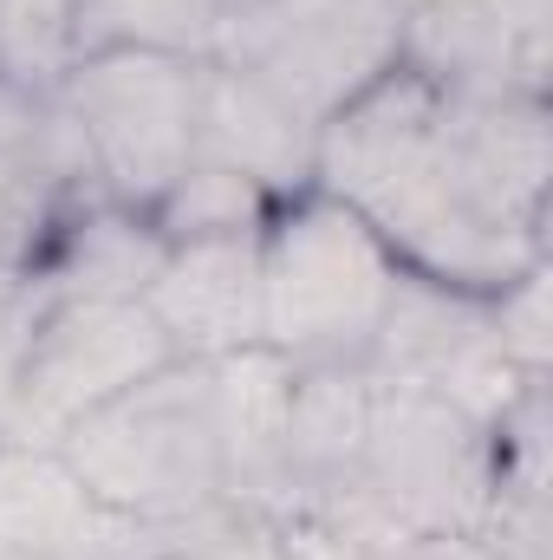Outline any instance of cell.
Instances as JSON below:
<instances>
[{
    "label": "cell",
    "instance_id": "obj_6",
    "mask_svg": "<svg viewBox=\"0 0 553 560\" xmlns=\"http://www.w3.org/2000/svg\"><path fill=\"white\" fill-rule=\"evenodd\" d=\"M169 359L176 346L143 300H59L39 313L26 339V359L0 418V443L52 450L85 411L111 405L118 392L163 372Z\"/></svg>",
    "mask_w": 553,
    "mask_h": 560
},
{
    "label": "cell",
    "instance_id": "obj_15",
    "mask_svg": "<svg viewBox=\"0 0 553 560\" xmlns=\"http://www.w3.org/2000/svg\"><path fill=\"white\" fill-rule=\"evenodd\" d=\"M79 52V0H0V72L13 85L52 98Z\"/></svg>",
    "mask_w": 553,
    "mask_h": 560
},
{
    "label": "cell",
    "instance_id": "obj_4",
    "mask_svg": "<svg viewBox=\"0 0 553 560\" xmlns=\"http://www.w3.org/2000/svg\"><path fill=\"white\" fill-rule=\"evenodd\" d=\"M215 66L248 72L326 131L358 92H372L404 52L398 0H222Z\"/></svg>",
    "mask_w": 553,
    "mask_h": 560
},
{
    "label": "cell",
    "instance_id": "obj_16",
    "mask_svg": "<svg viewBox=\"0 0 553 560\" xmlns=\"http://www.w3.org/2000/svg\"><path fill=\"white\" fill-rule=\"evenodd\" d=\"M255 209H261V189L255 183H242L235 170H215V163H196L189 156V170L163 196V229L176 242H196V235H248Z\"/></svg>",
    "mask_w": 553,
    "mask_h": 560
},
{
    "label": "cell",
    "instance_id": "obj_5",
    "mask_svg": "<svg viewBox=\"0 0 553 560\" xmlns=\"http://www.w3.org/2000/svg\"><path fill=\"white\" fill-rule=\"evenodd\" d=\"M196 72L183 52L105 46L79 52L59 79V105L92 150V170L111 176L118 196L163 202L196 150Z\"/></svg>",
    "mask_w": 553,
    "mask_h": 560
},
{
    "label": "cell",
    "instance_id": "obj_19",
    "mask_svg": "<svg viewBox=\"0 0 553 560\" xmlns=\"http://www.w3.org/2000/svg\"><path fill=\"white\" fill-rule=\"evenodd\" d=\"M398 7H404V13H411V7H436V0H398Z\"/></svg>",
    "mask_w": 553,
    "mask_h": 560
},
{
    "label": "cell",
    "instance_id": "obj_17",
    "mask_svg": "<svg viewBox=\"0 0 553 560\" xmlns=\"http://www.w3.org/2000/svg\"><path fill=\"white\" fill-rule=\"evenodd\" d=\"M163 560H293V555L268 522H228V528H215V535H202V541H189V548H176Z\"/></svg>",
    "mask_w": 553,
    "mask_h": 560
},
{
    "label": "cell",
    "instance_id": "obj_9",
    "mask_svg": "<svg viewBox=\"0 0 553 560\" xmlns=\"http://www.w3.org/2000/svg\"><path fill=\"white\" fill-rule=\"evenodd\" d=\"M548 0H436L404 13L411 72L449 92L541 98L548 85Z\"/></svg>",
    "mask_w": 553,
    "mask_h": 560
},
{
    "label": "cell",
    "instance_id": "obj_3",
    "mask_svg": "<svg viewBox=\"0 0 553 560\" xmlns=\"http://www.w3.org/2000/svg\"><path fill=\"white\" fill-rule=\"evenodd\" d=\"M398 268L345 202H306L261 242V346L293 365H365Z\"/></svg>",
    "mask_w": 553,
    "mask_h": 560
},
{
    "label": "cell",
    "instance_id": "obj_13",
    "mask_svg": "<svg viewBox=\"0 0 553 560\" xmlns=\"http://www.w3.org/2000/svg\"><path fill=\"white\" fill-rule=\"evenodd\" d=\"M163 255H169L163 235H150L125 215H92L85 229H72L66 255L52 261V287L59 300H143Z\"/></svg>",
    "mask_w": 553,
    "mask_h": 560
},
{
    "label": "cell",
    "instance_id": "obj_10",
    "mask_svg": "<svg viewBox=\"0 0 553 560\" xmlns=\"http://www.w3.org/2000/svg\"><path fill=\"white\" fill-rule=\"evenodd\" d=\"M150 319L169 332L176 359H222L261 346V242L255 235H196L163 255L143 287Z\"/></svg>",
    "mask_w": 553,
    "mask_h": 560
},
{
    "label": "cell",
    "instance_id": "obj_11",
    "mask_svg": "<svg viewBox=\"0 0 553 560\" xmlns=\"http://www.w3.org/2000/svg\"><path fill=\"white\" fill-rule=\"evenodd\" d=\"M189 156L235 170L242 183H255L268 196V189H293L319 170V125L299 118L268 85H255L248 72L202 66L196 72V150Z\"/></svg>",
    "mask_w": 553,
    "mask_h": 560
},
{
    "label": "cell",
    "instance_id": "obj_12",
    "mask_svg": "<svg viewBox=\"0 0 553 560\" xmlns=\"http://www.w3.org/2000/svg\"><path fill=\"white\" fill-rule=\"evenodd\" d=\"M72 176H92V150L79 138V125L66 118V105L52 98L26 138L0 143V268H13L33 248V235L46 229Z\"/></svg>",
    "mask_w": 553,
    "mask_h": 560
},
{
    "label": "cell",
    "instance_id": "obj_20",
    "mask_svg": "<svg viewBox=\"0 0 553 560\" xmlns=\"http://www.w3.org/2000/svg\"><path fill=\"white\" fill-rule=\"evenodd\" d=\"M7 280H13V268H0V287H7Z\"/></svg>",
    "mask_w": 553,
    "mask_h": 560
},
{
    "label": "cell",
    "instance_id": "obj_18",
    "mask_svg": "<svg viewBox=\"0 0 553 560\" xmlns=\"http://www.w3.org/2000/svg\"><path fill=\"white\" fill-rule=\"evenodd\" d=\"M46 105L52 98H39V92H26V85H13L7 72H0V143H13V138H26L39 118H46Z\"/></svg>",
    "mask_w": 553,
    "mask_h": 560
},
{
    "label": "cell",
    "instance_id": "obj_7",
    "mask_svg": "<svg viewBox=\"0 0 553 560\" xmlns=\"http://www.w3.org/2000/svg\"><path fill=\"white\" fill-rule=\"evenodd\" d=\"M365 365L378 378H391V385H411V392H430V398L456 405L482 430L521 398L528 378H541V372H521L508 359L489 300H475L469 287H443V280H423V275H398L385 326H378V346H372Z\"/></svg>",
    "mask_w": 553,
    "mask_h": 560
},
{
    "label": "cell",
    "instance_id": "obj_14",
    "mask_svg": "<svg viewBox=\"0 0 553 560\" xmlns=\"http://www.w3.org/2000/svg\"><path fill=\"white\" fill-rule=\"evenodd\" d=\"M222 0H79V46H150V52H209Z\"/></svg>",
    "mask_w": 553,
    "mask_h": 560
},
{
    "label": "cell",
    "instance_id": "obj_2",
    "mask_svg": "<svg viewBox=\"0 0 553 560\" xmlns=\"http://www.w3.org/2000/svg\"><path fill=\"white\" fill-rule=\"evenodd\" d=\"M66 469L118 515L209 522L228 509V443L215 359H169L59 436Z\"/></svg>",
    "mask_w": 553,
    "mask_h": 560
},
{
    "label": "cell",
    "instance_id": "obj_8",
    "mask_svg": "<svg viewBox=\"0 0 553 560\" xmlns=\"http://www.w3.org/2000/svg\"><path fill=\"white\" fill-rule=\"evenodd\" d=\"M228 522L248 515H209V522H138L105 509L52 450L0 443V555L20 560H163Z\"/></svg>",
    "mask_w": 553,
    "mask_h": 560
},
{
    "label": "cell",
    "instance_id": "obj_1",
    "mask_svg": "<svg viewBox=\"0 0 553 560\" xmlns=\"http://www.w3.org/2000/svg\"><path fill=\"white\" fill-rule=\"evenodd\" d=\"M319 176L423 280L515 287L541 268L548 112L541 98L449 92L391 66L319 131Z\"/></svg>",
    "mask_w": 553,
    "mask_h": 560
}]
</instances>
